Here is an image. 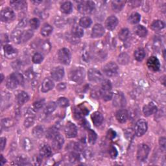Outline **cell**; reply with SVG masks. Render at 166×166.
I'll list each match as a JSON object with an SVG mask.
<instances>
[{
    "label": "cell",
    "instance_id": "cell-60",
    "mask_svg": "<svg viewBox=\"0 0 166 166\" xmlns=\"http://www.w3.org/2000/svg\"><path fill=\"white\" fill-rule=\"evenodd\" d=\"M165 138L164 137H162L160 138V140H159V143H160V145L162 149H163L164 150L165 149Z\"/></svg>",
    "mask_w": 166,
    "mask_h": 166
},
{
    "label": "cell",
    "instance_id": "cell-44",
    "mask_svg": "<svg viewBox=\"0 0 166 166\" xmlns=\"http://www.w3.org/2000/svg\"><path fill=\"white\" fill-rule=\"evenodd\" d=\"M57 134H58L57 129L51 128V129H49L47 132H46V137L50 139H53Z\"/></svg>",
    "mask_w": 166,
    "mask_h": 166
},
{
    "label": "cell",
    "instance_id": "cell-63",
    "mask_svg": "<svg viewBox=\"0 0 166 166\" xmlns=\"http://www.w3.org/2000/svg\"><path fill=\"white\" fill-rule=\"evenodd\" d=\"M6 163V160L5 158H4V157L3 156V155H1V160H0V165H3Z\"/></svg>",
    "mask_w": 166,
    "mask_h": 166
},
{
    "label": "cell",
    "instance_id": "cell-24",
    "mask_svg": "<svg viewBox=\"0 0 166 166\" xmlns=\"http://www.w3.org/2000/svg\"><path fill=\"white\" fill-rule=\"evenodd\" d=\"M52 155V150L48 145H43L40 149V155L42 158H49Z\"/></svg>",
    "mask_w": 166,
    "mask_h": 166
},
{
    "label": "cell",
    "instance_id": "cell-56",
    "mask_svg": "<svg viewBox=\"0 0 166 166\" xmlns=\"http://www.w3.org/2000/svg\"><path fill=\"white\" fill-rule=\"evenodd\" d=\"M44 104H45V100L44 99H42V100H40L34 103V104H33V107H34L35 109L39 110L43 107Z\"/></svg>",
    "mask_w": 166,
    "mask_h": 166
},
{
    "label": "cell",
    "instance_id": "cell-61",
    "mask_svg": "<svg viewBox=\"0 0 166 166\" xmlns=\"http://www.w3.org/2000/svg\"><path fill=\"white\" fill-rule=\"evenodd\" d=\"M0 145H1V151H3L4 148L5 147L6 145V138H1V143H0Z\"/></svg>",
    "mask_w": 166,
    "mask_h": 166
},
{
    "label": "cell",
    "instance_id": "cell-55",
    "mask_svg": "<svg viewBox=\"0 0 166 166\" xmlns=\"http://www.w3.org/2000/svg\"><path fill=\"white\" fill-rule=\"evenodd\" d=\"M79 160V155L75 152H71L70 155V161L71 163H75Z\"/></svg>",
    "mask_w": 166,
    "mask_h": 166
},
{
    "label": "cell",
    "instance_id": "cell-13",
    "mask_svg": "<svg viewBox=\"0 0 166 166\" xmlns=\"http://www.w3.org/2000/svg\"><path fill=\"white\" fill-rule=\"evenodd\" d=\"M51 75L53 80L56 81H60L62 80L64 76V70L61 66L56 67L52 70Z\"/></svg>",
    "mask_w": 166,
    "mask_h": 166
},
{
    "label": "cell",
    "instance_id": "cell-36",
    "mask_svg": "<svg viewBox=\"0 0 166 166\" xmlns=\"http://www.w3.org/2000/svg\"><path fill=\"white\" fill-rule=\"evenodd\" d=\"M135 32L139 37H145L147 35V30L143 25H139L135 28Z\"/></svg>",
    "mask_w": 166,
    "mask_h": 166
},
{
    "label": "cell",
    "instance_id": "cell-58",
    "mask_svg": "<svg viewBox=\"0 0 166 166\" xmlns=\"http://www.w3.org/2000/svg\"><path fill=\"white\" fill-rule=\"evenodd\" d=\"M116 136V132L112 130V129H109L107 132V138L109 139H113L114 138H115Z\"/></svg>",
    "mask_w": 166,
    "mask_h": 166
},
{
    "label": "cell",
    "instance_id": "cell-25",
    "mask_svg": "<svg viewBox=\"0 0 166 166\" xmlns=\"http://www.w3.org/2000/svg\"><path fill=\"white\" fill-rule=\"evenodd\" d=\"M10 4L13 8L18 11H23L27 8V2L25 1H13L11 2Z\"/></svg>",
    "mask_w": 166,
    "mask_h": 166
},
{
    "label": "cell",
    "instance_id": "cell-16",
    "mask_svg": "<svg viewBox=\"0 0 166 166\" xmlns=\"http://www.w3.org/2000/svg\"><path fill=\"white\" fill-rule=\"evenodd\" d=\"M23 32L21 30V29L17 28L12 31L11 34V39L12 40L15 44H20L22 42V36Z\"/></svg>",
    "mask_w": 166,
    "mask_h": 166
},
{
    "label": "cell",
    "instance_id": "cell-50",
    "mask_svg": "<svg viewBox=\"0 0 166 166\" xmlns=\"http://www.w3.org/2000/svg\"><path fill=\"white\" fill-rule=\"evenodd\" d=\"M40 49L44 53H48L51 49V44L48 41H44L40 44Z\"/></svg>",
    "mask_w": 166,
    "mask_h": 166
},
{
    "label": "cell",
    "instance_id": "cell-38",
    "mask_svg": "<svg viewBox=\"0 0 166 166\" xmlns=\"http://www.w3.org/2000/svg\"><path fill=\"white\" fill-rule=\"evenodd\" d=\"M141 16L137 12H133L130 15L129 17V22L132 24H136L138 23L140 21Z\"/></svg>",
    "mask_w": 166,
    "mask_h": 166
},
{
    "label": "cell",
    "instance_id": "cell-6",
    "mask_svg": "<svg viewBox=\"0 0 166 166\" xmlns=\"http://www.w3.org/2000/svg\"><path fill=\"white\" fill-rule=\"evenodd\" d=\"M118 66L114 62H109L106 64L103 68L104 74L107 77L116 76L118 73Z\"/></svg>",
    "mask_w": 166,
    "mask_h": 166
},
{
    "label": "cell",
    "instance_id": "cell-46",
    "mask_svg": "<svg viewBox=\"0 0 166 166\" xmlns=\"http://www.w3.org/2000/svg\"><path fill=\"white\" fill-rule=\"evenodd\" d=\"M57 103L59 107H61L62 108H65V107H67L69 105V101L67 98L61 97L58 99Z\"/></svg>",
    "mask_w": 166,
    "mask_h": 166
},
{
    "label": "cell",
    "instance_id": "cell-31",
    "mask_svg": "<svg viewBox=\"0 0 166 166\" xmlns=\"http://www.w3.org/2000/svg\"><path fill=\"white\" fill-rule=\"evenodd\" d=\"M32 134L36 138H40L44 134V129L42 126L38 125L32 130Z\"/></svg>",
    "mask_w": 166,
    "mask_h": 166
},
{
    "label": "cell",
    "instance_id": "cell-47",
    "mask_svg": "<svg viewBox=\"0 0 166 166\" xmlns=\"http://www.w3.org/2000/svg\"><path fill=\"white\" fill-rule=\"evenodd\" d=\"M43 60L44 57L42 53H36L32 56V62H34L35 64H40L43 61Z\"/></svg>",
    "mask_w": 166,
    "mask_h": 166
},
{
    "label": "cell",
    "instance_id": "cell-32",
    "mask_svg": "<svg viewBox=\"0 0 166 166\" xmlns=\"http://www.w3.org/2000/svg\"><path fill=\"white\" fill-rule=\"evenodd\" d=\"M125 4L124 1H113L112 2V9L116 12H120Z\"/></svg>",
    "mask_w": 166,
    "mask_h": 166
},
{
    "label": "cell",
    "instance_id": "cell-59",
    "mask_svg": "<svg viewBox=\"0 0 166 166\" xmlns=\"http://www.w3.org/2000/svg\"><path fill=\"white\" fill-rule=\"evenodd\" d=\"M28 24V19L26 18L22 19V20L19 21L18 25V28L19 29H22L25 27H26V25Z\"/></svg>",
    "mask_w": 166,
    "mask_h": 166
},
{
    "label": "cell",
    "instance_id": "cell-62",
    "mask_svg": "<svg viewBox=\"0 0 166 166\" xmlns=\"http://www.w3.org/2000/svg\"><path fill=\"white\" fill-rule=\"evenodd\" d=\"M66 87V84L64 83H60L59 84H58L57 89L58 91H62V90H65Z\"/></svg>",
    "mask_w": 166,
    "mask_h": 166
},
{
    "label": "cell",
    "instance_id": "cell-27",
    "mask_svg": "<svg viewBox=\"0 0 166 166\" xmlns=\"http://www.w3.org/2000/svg\"><path fill=\"white\" fill-rule=\"evenodd\" d=\"M29 99V95L25 92H20L17 96V101L19 105H23L25 103H27Z\"/></svg>",
    "mask_w": 166,
    "mask_h": 166
},
{
    "label": "cell",
    "instance_id": "cell-34",
    "mask_svg": "<svg viewBox=\"0 0 166 166\" xmlns=\"http://www.w3.org/2000/svg\"><path fill=\"white\" fill-rule=\"evenodd\" d=\"M92 23V21L90 18L87 17V16H84L83 17L80 19V21H79V25L81 28H88L91 25Z\"/></svg>",
    "mask_w": 166,
    "mask_h": 166
},
{
    "label": "cell",
    "instance_id": "cell-3",
    "mask_svg": "<svg viewBox=\"0 0 166 166\" xmlns=\"http://www.w3.org/2000/svg\"><path fill=\"white\" fill-rule=\"evenodd\" d=\"M70 77L71 81L75 83L81 82L84 77V70L82 68H77L73 70L70 72Z\"/></svg>",
    "mask_w": 166,
    "mask_h": 166
},
{
    "label": "cell",
    "instance_id": "cell-12",
    "mask_svg": "<svg viewBox=\"0 0 166 166\" xmlns=\"http://www.w3.org/2000/svg\"><path fill=\"white\" fill-rule=\"evenodd\" d=\"M147 65L149 69L152 71H158L160 69V63L159 60L156 57H151L147 62Z\"/></svg>",
    "mask_w": 166,
    "mask_h": 166
},
{
    "label": "cell",
    "instance_id": "cell-29",
    "mask_svg": "<svg viewBox=\"0 0 166 166\" xmlns=\"http://www.w3.org/2000/svg\"><path fill=\"white\" fill-rule=\"evenodd\" d=\"M22 147H23V149L25 151L29 152V151H32L33 149L32 142L31 141V139L29 138H23V140H22Z\"/></svg>",
    "mask_w": 166,
    "mask_h": 166
},
{
    "label": "cell",
    "instance_id": "cell-28",
    "mask_svg": "<svg viewBox=\"0 0 166 166\" xmlns=\"http://www.w3.org/2000/svg\"><path fill=\"white\" fill-rule=\"evenodd\" d=\"M61 11L64 14L68 15L73 11V5L70 2H66L63 3L61 6Z\"/></svg>",
    "mask_w": 166,
    "mask_h": 166
},
{
    "label": "cell",
    "instance_id": "cell-4",
    "mask_svg": "<svg viewBox=\"0 0 166 166\" xmlns=\"http://www.w3.org/2000/svg\"><path fill=\"white\" fill-rule=\"evenodd\" d=\"M147 130V123L144 119H139L136 125L134 128L135 134L138 137L143 136Z\"/></svg>",
    "mask_w": 166,
    "mask_h": 166
},
{
    "label": "cell",
    "instance_id": "cell-64",
    "mask_svg": "<svg viewBox=\"0 0 166 166\" xmlns=\"http://www.w3.org/2000/svg\"><path fill=\"white\" fill-rule=\"evenodd\" d=\"M3 78H4V76H3V74H2V82L3 80Z\"/></svg>",
    "mask_w": 166,
    "mask_h": 166
},
{
    "label": "cell",
    "instance_id": "cell-14",
    "mask_svg": "<svg viewBox=\"0 0 166 166\" xmlns=\"http://www.w3.org/2000/svg\"><path fill=\"white\" fill-rule=\"evenodd\" d=\"M3 51L5 57L9 59L15 58L18 54V51L15 48H13L12 45L8 44L4 45Z\"/></svg>",
    "mask_w": 166,
    "mask_h": 166
},
{
    "label": "cell",
    "instance_id": "cell-33",
    "mask_svg": "<svg viewBox=\"0 0 166 166\" xmlns=\"http://www.w3.org/2000/svg\"><path fill=\"white\" fill-rule=\"evenodd\" d=\"M164 28L165 23L161 20H156L151 24V29L155 31H160Z\"/></svg>",
    "mask_w": 166,
    "mask_h": 166
},
{
    "label": "cell",
    "instance_id": "cell-11",
    "mask_svg": "<svg viewBox=\"0 0 166 166\" xmlns=\"http://www.w3.org/2000/svg\"><path fill=\"white\" fill-rule=\"evenodd\" d=\"M88 77L92 82H99L103 79V75L99 70L92 68L88 71Z\"/></svg>",
    "mask_w": 166,
    "mask_h": 166
},
{
    "label": "cell",
    "instance_id": "cell-7",
    "mask_svg": "<svg viewBox=\"0 0 166 166\" xmlns=\"http://www.w3.org/2000/svg\"><path fill=\"white\" fill-rule=\"evenodd\" d=\"M58 57L60 62L64 65H68L71 62V53L67 48H62L60 49L58 53Z\"/></svg>",
    "mask_w": 166,
    "mask_h": 166
},
{
    "label": "cell",
    "instance_id": "cell-52",
    "mask_svg": "<svg viewBox=\"0 0 166 166\" xmlns=\"http://www.w3.org/2000/svg\"><path fill=\"white\" fill-rule=\"evenodd\" d=\"M25 78L29 81H32L34 80V79L35 78L36 74L32 70H28V71H26L25 73Z\"/></svg>",
    "mask_w": 166,
    "mask_h": 166
},
{
    "label": "cell",
    "instance_id": "cell-41",
    "mask_svg": "<svg viewBox=\"0 0 166 166\" xmlns=\"http://www.w3.org/2000/svg\"><path fill=\"white\" fill-rule=\"evenodd\" d=\"M145 57V52L143 49H138L134 52V57L136 61H142Z\"/></svg>",
    "mask_w": 166,
    "mask_h": 166
},
{
    "label": "cell",
    "instance_id": "cell-19",
    "mask_svg": "<svg viewBox=\"0 0 166 166\" xmlns=\"http://www.w3.org/2000/svg\"><path fill=\"white\" fill-rule=\"evenodd\" d=\"M54 88V83L49 78H45L43 81L41 86V91L44 93L48 92Z\"/></svg>",
    "mask_w": 166,
    "mask_h": 166
},
{
    "label": "cell",
    "instance_id": "cell-43",
    "mask_svg": "<svg viewBox=\"0 0 166 166\" xmlns=\"http://www.w3.org/2000/svg\"><path fill=\"white\" fill-rule=\"evenodd\" d=\"M117 61L119 64H123V65L127 64L129 62V57L128 56L127 54L123 53L119 56Z\"/></svg>",
    "mask_w": 166,
    "mask_h": 166
},
{
    "label": "cell",
    "instance_id": "cell-42",
    "mask_svg": "<svg viewBox=\"0 0 166 166\" xmlns=\"http://www.w3.org/2000/svg\"><path fill=\"white\" fill-rule=\"evenodd\" d=\"M88 142L91 144H94L97 138V136L96 132L91 129H89L88 130Z\"/></svg>",
    "mask_w": 166,
    "mask_h": 166
},
{
    "label": "cell",
    "instance_id": "cell-30",
    "mask_svg": "<svg viewBox=\"0 0 166 166\" xmlns=\"http://www.w3.org/2000/svg\"><path fill=\"white\" fill-rule=\"evenodd\" d=\"M72 35L77 38H81L84 35V31L81 26L74 25L71 29Z\"/></svg>",
    "mask_w": 166,
    "mask_h": 166
},
{
    "label": "cell",
    "instance_id": "cell-22",
    "mask_svg": "<svg viewBox=\"0 0 166 166\" xmlns=\"http://www.w3.org/2000/svg\"><path fill=\"white\" fill-rule=\"evenodd\" d=\"M114 104L117 107H124L126 104L125 98L122 94H115L114 98Z\"/></svg>",
    "mask_w": 166,
    "mask_h": 166
},
{
    "label": "cell",
    "instance_id": "cell-48",
    "mask_svg": "<svg viewBox=\"0 0 166 166\" xmlns=\"http://www.w3.org/2000/svg\"><path fill=\"white\" fill-rule=\"evenodd\" d=\"M54 23L57 27L61 28V27H63V26L66 24V19L64 18L57 16L54 20Z\"/></svg>",
    "mask_w": 166,
    "mask_h": 166
},
{
    "label": "cell",
    "instance_id": "cell-18",
    "mask_svg": "<svg viewBox=\"0 0 166 166\" xmlns=\"http://www.w3.org/2000/svg\"><path fill=\"white\" fill-rule=\"evenodd\" d=\"M118 24V19L114 16H111L109 17L105 22V26L109 30H114Z\"/></svg>",
    "mask_w": 166,
    "mask_h": 166
},
{
    "label": "cell",
    "instance_id": "cell-10",
    "mask_svg": "<svg viewBox=\"0 0 166 166\" xmlns=\"http://www.w3.org/2000/svg\"><path fill=\"white\" fill-rule=\"evenodd\" d=\"M25 118L24 120V126L26 128H29L35 123V111L32 109H28L25 111Z\"/></svg>",
    "mask_w": 166,
    "mask_h": 166
},
{
    "label": "cell",
    "instance_id": "cell-5",
    "mask_svg": "<svg viewBox=\"0 0 166 166\" xmlns=\"http://www.w3.org/2000/svg\"><path fill=\"white\" fill-rule=\"evenodd\" d=\"M150 149L147 145L141 144L138 146L137 150V158L139 161L145 160L149 154Z\"/></svg>",
    "mask_w": 166,
    "mask_h": 166
},
{
    "label": "cell",
    "instance_id": "cell-17",
    "mask_svg": "<svg viewBox=\"0 0 166 166\" xmlns=\"http://www.w3.org/2000/svg\"><path fill=\"white\" fill-rule=\"evenodd\" d=\"M104 33V29L103 26L101 24H96L92 29V37L99 38L102 36Z\"/></svg>",
    "mask_w": 166,
    "mask_h": 166
},
{
    "label": "cell",
    "instance_id": "cell-53",
    "mask_svg": "<svg viewBox=\"0 0 166 166\" xmlns=\"http://www.w3.org/2000/svg\"><path fill=\"white\" fill-rule=\"evenodd\" d=\"M161 45H162V42H161L160 39L158 37H155L154 40V42H153V48L155 50L158 51L160 49Z\"/></svg>",
    "mask_w": 166,
    "mask_h": 166
},
{
    "label": "cell",
    "instance_id": "cell-23",
    "mask_svg": "<svg viewBox=\"0 0 166 166\" xmlns=\"http://www.w3.org/2000/svg\"><path fill=\"white\" fill-rule=\"evenodd\" d=\"M64 143V138L59 134L53 139V147L57 150L61 149Z\"/></svg>",
    "mask_w": 166,
    "mask_h": 166
},
{
    "label": "cell",
    "instance_id": "cell-26",
    "mask_svg": "<svg viewBox=\"0 0 166 166\" xmlns=\"http://www.w3.org/2000/svg\"><path fill=\"white\" fill-rule=\"evenodd\" d=\"M116 117L118 122L124 123L127 120V113L125 110H119L116 112Z\"/></svg>",
    "mask_w": 166,
    "mask_h": 166
},
{
    "label": "cell",
    "instance_id": "cell-51",
    "mask_svg": "<svg viewBox=\"0 0 166 166\" xmlns=\"http://www.w3.org/2000/svg\"><path fill=\"white\" fill-rule=\"evenodd\" d=\"M29 25L30 27L32 29H36L38 28V27L40 26V21L39 19L36 18H34L31 19V20L29 21Z\"/></svg>",
    "mask_w": 166,
    "mask_h": 166
},
{
    "label": "cell",
    "instance_id": "cell-54",
    "mask_svg": "<svg viewBox=\"0 0 166 166\" xmlns=\"http://www.w3.org/2000/svg\"><path fill=\"white\" fill-rule=\"evenodd\" d=\"M12 75H14V77L16 78V79L17 80V81L18 82L19 84L21 85V84H23V82H24V79H23V77L22 74H19V73H13Z\"/></svg>",
    "mask_w": 166,
    "mask_h": 166
},
{
    "label": "cell",
    "instance_id": "cell-37",
    "mask_svg": "<svg viewBox=\"0 0 166 166\" xmlns=\"http://www.w3.org/2000/svg\"><path fill=\"white\" fill-rule=\"evenodd\" d=\"M53 31V28L49 24H45L41 29V35L44 36H48Z\"/></svg>",
    "mask_w": 166,
    "mask_h": 166
},
{
    "label": "cell",
    "instance_id": "cell-21",
    "mask_svg": "<svg viewBox=\"0 0 166 166\" xmlns=\"http://www.w3.org/2000/svg\"><path fill=\"white\" fill-rule=\"evenodd\" d=\"M19 85L18 82L16 79V78L14 77L12 74L9 75L8 78L6 79V88L9 90H14L16 88H17V86Z\"/></svg>",
    "mask_w": 166,
    "mask_h": 166
},
{
    "label": "cell",
    "instance_id": "cell-9",
    "mask_svg": "<svg viewBox=\"0 0 166 166\" xmlns=\"http://www.w3.org/2000/svg\"><path fill=\"white\" fill-rule=\"evenodd\" d=\"M64 132L66 137L68 138L76 137L77 135V129L76 125L71 122H68L65 126Z\"/></svg>",
    "mask_w": 166,
    "mask_h": 166
},
{
    "label": "cell",
    "instance_id": "cell-49",
    "mask_svg": "<svg viewBox=\"0 0 166 166\" xmlns=\"http://www.w3.org/2000/svg\"><path fill=\"white\" fill-rule=\"evenodd\" d=\"M16 162H18L17 164L18 165H26L29 164V160L27 157L24 156V155H20L16 158Z\"/></svg>",
    "mask_w": 166,
    "mask_h": 166
},
{
    "label": "cell",
    "instance_id": "cell-8",
    "mask_svg": "<svg viewBox=\"0 0 166 166\" xmlns=\"http://www.w3.org/2000/svg\"><path fill=\"white\" fill-rule=\"evenodd\" d=\"M15 17V12L10 8H5L1 12V19L3 22H11L14 20Z\"/></svg>",
    "mask_w": 166,
    "mask_h": 166
},
{
    "label": "cell",
    "instance_id": "cell-35",
    "mask_svg": "<svg viewBox=\"0 0 166 166\" xmlns=\"http://www.w3.org/2000/svg\"><path fill=\"white\" fill-rule=\"evenodd\" d=\"M57 108V104L55 102H49L45 106L44 109V113L46 115L51 114Z\"/></svg>",
    "mask_w": 166,
    "mask_h": 166
},
{
    "label": "cell",
    "instance_id": "cell-2",
    "mask_svg": "<svg viewBox=\"0 0 166 166\" xmlns=\"http://www.w3.org/2000/svg\"><path fill=\"white\" fill-rule=\"evenodd\" d=\"M78 11L81 14L88 15L91 13L95 9V3L92 1H84L78 4Z\"/></svg>",
    "mask_w": 166,
    "mask_h": 166
},
{
    "label": "cell",
    "instance_id": "cell-20",
    "mask_svg": "<svg viewBox=\"0 0 166 166\" xmlns=\"http://www.w3.org/2000/svg\"><path fill=\"white\" fill-rule=\"evenodd\" d=\"M91 119L92 120L93 123L96 127L97 126H100L104 120V118L103 115L101 114V113L99 112H96L91 115Z\"/></svg>",
    "mask_w": 166,
    "mask_h": 166
},
{
    "label": "cell",
    "instance_id": "cell-39",
    "mask_svg": "<svg viewBox=\"0 0 166 166\" xmlns=\"http://www.w3.org/2000/svg\"><path fill=\"white\" fill-rule=\"evenodd\" d=\"M14 124H15L14 121L10 118H5V119H3L2 121V127L5 129H10L11 127L14 126Z\"/></svg>",
    "mask_w": 166,
    "mask_h": 166
},
{
    "label": "cell",
    "instance_id": "cell-15",
    "mask_svg": "<svg viewBox=\"0 0 166 166\" xmlns=\"http://www.w3.org/2000/svg\"><path fill=\"white\" fill-rule=\"evenodd\" d=\"M158 108L156 105L153 103H149L145 105L143 108V112L145 116H150L155 114L157 112Z\"/></svg>",
    "mask_w": 166,
    "mask_h": 166
},
{
    "label": "cell",
    "instance_id": "cell-45",
    "mask_svg": "<svg viewBox=\"0 0 166 166\" xmlns=\"http://www.w3.org/2000/svg\"><path fill=\"white\" fill-rule=\"evenodd\" d=\"M33 32L31 30H27L23 32L22 36V42H26L32 37Z\"/></svg>",
    "mask_w": 166,
    "mask_h": 166
},
{
    "label": "cell",
    "instance_id": "cell-1",
    "mask_svg": "<svg viewBox=\"0 0 166 166\" xmlns=\"http://www.w3.org/2000/svg\"><path fill=\"white\" fill-rule=\"evenodd\" d=\"M100 95L104 101H110L112 99L113 94L112 92V84L109 80H104L101 84Z\"/></svg>",
    "mask_w": 166,
    "mask_h": 166
},
{
    "label": "cell",
    "instance_id": "cell-40",
    "mask_svg": "<svg viewBox=\"0 0 166 166\" xmlns=\"http://www.w3.org/2000/svg\"><path fill=\"white\" fill-rule=\"evenodd\" d=\"M129 35H130L129 30L127 28H124L119 31L118 36H119V39L121 40L125 41V40H127V38H129Z\"/></svg>",
    "mask_w": 166,
    "mask_h": 166
},
{
    "label": "cell",
    "instance_id": "cell-57",
    "mask_svg": "<svg viewBox=\"0 0 166 166\" xmlns=\"http://www.w3.org/2000/svg\"><path fill=\"white\" fill-rule=\"evenodd\" d=\"M109 153H110V156L112 158H116L117 157V155H118V152H117V149H116L115 147H113V146H112V147H110V149H109Z\"/></svg>",
    "mask_w": 166,
    "mask_h": 166
}]
</instances>
